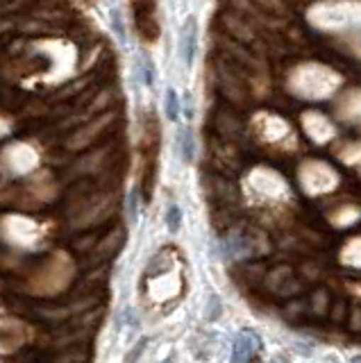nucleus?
<instances>
[{
  "mask_svg": "<svg viewBox=\"0 0 361 363\" xmlns=\"http://www.w3.org/2000/svg\"><path fill=\"white\" fill-rule=\"evenodd\" d=\"M250 350H252V336L250 334H241L239 338H236V343H234V359L236 361H239V359H252Z\"/></svg>",
  "mask_w": 361,
  "mask_h": 363,
  "instance_id": "4",
  "label": "nucleus"
},
{
  "mask_svg": "<svg viewBox=\"0 0 361 363\" xmlns=\"http://www.w3.org/2000/svg\"><path fill=\"white\" fill-rule=\"evenodd\" d=\"M357 361H361V357H357Z\"/></svg>",
  "mask_w": 361,
  "mask_h": 363,
  "instance_id": "11",
  "label": "nucleus"
},
{
  "mask_svg": "<svg viewBox=\"0 0 361 363\" xmlns=\"http://www.w3.org/2000/svg\"><path fill=\"white\" fill-rule=\"evenodd\" d=\"M196 48H198V23L191 16L182 26V32H179V55H182V62L187 66L194 64Z\"/></svg>",
  "mask_w": 361,
  "mask_h": 363,
  "instance_id": "1",
  "label": "nucleus"
},
{
  "mask_svg": "<svg viewBox=\"0 0 361 363\" xmlns=\"http://www.w3.org/2000/svg\"><path fill=\"white\" fill-rule=\"evenodd\" d=\"M177 145H179V155H182V162L184 164H191L194 162V155H196V141H194V132L189 128L179 130V136H177Z\"/></svg>",
  "mask_w": 361,
  "mask_h": 363,
  "instance_id": "3",
  "label": "nucleus"
},
{
  "mask_svg": "<svg viewBox=\"0 0 361 363\" xmlns=\"http://www.w3.org/2000/svg\"><path fill=\"white\" fill-rule=\"evenodd\" d=\"M128 216H130V223H137V218H139V193H137V189H132L130 196H128Z\"/></svg>",
  "mask_w": 361,
  "mask_h": 363,
  "instance_id": "7",
  "label": "nucleus"
},
{
  "mask_svg": "<svg viewBox=\"0 0 361 363\" xmlns=\"http://www.w3.org/2000/svg\"><path fill=\"white\" fill-rule=\"evenodd\" d=\"M145 343H148V340L143 338L141 343L137 345V352H134V354H130V357H128V361H132V359H139V354H141V352H143V345H145Z\"/></svg>",
  "mask_w": 361,
  "mask_h": 363,
  "instance_id": "10",
  "label": "nucleus"
},
{
  "mask_svg": "<svg viewBox=\"0 0 361 363\" xmlns=\"http://www.w3.org/2000/svg\"><path fill=\"white\" fill-rule=\"evenodd\" d=\"M137 30L148 41H155L160 34V28L155 23V5L152 0H137Z\"/></svg>",
  "mask_w": 361,
  "mask_h": 363,
  "instance_id": "2",
  "label": "nucleus"
},
{
  "mask_svg": "<svg viewBox=\"0 0 361 363\" xmlns=\"http://www.w3.org/2000/svg\"><path fill=\"white\" fill-rule=\"evenodd\" d=\"M139 66H141V73H143L145 84H152V82H155V66H152V62H150L145 55H141Z\"/></svg>",
  "mask_w": 361,
  "mask_h": 363,
  "instance_id": "8",
  "label": "nucleus"
},
{
  "mask_svg": "<svg viewBox=\"0 0 361 363\" xmlns=\"http://www.w3.org/2000/svg\"><path fill=\"white\" fill-rule=\"evenodd\" d=\"M166 116H168V121H177V116H179V100H177L175 89L166 91Z\"/></svg>",
  "mask_w": 361,
  "mask_h": 363,
  "instance_id": "6",
  "label": "nucleus"
},
{
  "mask_svg": "<svg viewBox=\"0 0 361 363\" xmlns=\"http://www.w3.org/2000/svg\"><path fill=\"white\" fill-rule=\"evenodd\" d=\"M207 318H209V320H218V318H221V300H218V295H211V298H209Z\"/></svg>",
  "mask_w": 361,
  "mask_h": 363,
  "instance_id": "9",
  "label": "nucleus"
},
{
  "mask_svg": "<svg viewBox=\"0 0 361 363\" xmlns=\"http://www.w3.org/2000/svg\"><path fill=\"white\" fill-rule=\"evenodd\" d=\"M166 227L171 234H177L179 227H182V209L177 207V204H171L166 211Z\"/></svg>",
  "mask_w": 361,
  "mask_h": 363,
  "instance_id": "5",
  "label": "nucleus"
}]
</instances>
